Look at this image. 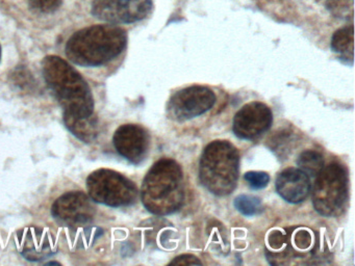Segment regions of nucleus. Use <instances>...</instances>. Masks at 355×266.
Returning a JSON list of instances; mask_svg holds the SVG:
<instances>
[{
    "label": "nucleus",
    "mask_w": 355,
    "mask_h": 266,
    "mask_svg": "<svg viewBox=\"0 0 355 266\" xmlns=\"http://www.w3.org/2000/svg\"><path fill=\"white\" fill-rule=\"evenodd\" d=\"M275 185L278 195L292 204L306 200L311 189L309 177L299 168H294L282 170L276 179Z\"/></svg>",
    "instance_id": "4468645a"
},
{
    "label": "nucleus",
    "mask_w": 355,
    "mask_h": 266,
    "mask_svg": "<svg viewBox=\"0 0 355 266\" xmlns=\"http://www.w3.org/2000/svg\"><path fill=\"white\" fill-rule=\"evenodd\" d=\"M16 243L21 255L31 261H39L55 253L53 237L40 228L31 227L20 231Z\"/></svg>",
    "instance_id": "ddd939ff"
},
{
    "label": "nucleus",
    "mask_w": 355,
    "mask_h": 266,
    "mask_svg": "<svg viewBox=\"0 0 355 266\" xmlns=\"http://www.w3.org/2000/svg\"><path fill=\"white\" fill-rule=\"evenodd\" d=\"M317 249L318 239L304 227L274 230L268 236L267 257L273 265L306 264Z\"/></svg>",
    "instance_id": "39448f33"
},
{
    "label": "nucleus",
    "mask_w": 355,
    "mask_h": 266,
    "mask_svg": "<svg viewBox=\"0 0 355 266\" xmlns=\"http://www.w3.org/2000/svg\"><path fill=\"white\" fill-rule=\"evenodd\" d=\"M234 207L245 216L261 213L263 210L261 200L249 195H241L234 200Z\"/></svg>",
    "instance_id": "a211bd4d"
},
{
    "label": "nucleus",
    "mask_w": 355,
    "mask_h": 266,
    "mask_svg": "<svg viewBox=\"0 0 355 266\" xmlns=\"http://www.w3.org/2000/svg\"><path fill=\"white\" fill-rule=\"evenodd\" d=\"M354 0H326V8L332 16L344 20H352Z\"/></svg>",
    "instance_id": "6ab92c4d"
},
{
    "label": "nucleus",
    "mask_w": 355,
    "mask_h": 266,
    "mask_svg": "<svg viewBox=\"0 0 355 266\" xmlns=\"http://www.w3.org/2000/svg\"><path fill=\"white\" fill-rule=\"evenodd\" d=\"M153 6V0H94L92 14L105 22L128 24L146 18Z\"/></svg>",
    "instance_id": "1a4fd4ad"
},
{
    "label": "nucleus",
    "mask_w": 355,
    "mask_h": 266,
    "mask_svg": "<svg viewBox=\"0 0 355 266\" xmlns=\"http://www.w3.org/2000/svg\"><path fill=\"white\" fill-rule=\"evenodd\" d=\"M354 28L353 25L338 29L334 33L331 39V48L334 52L340 54L343 58L353 60V50H354Z\"/></svg>",
    "instance_id": "dca6fc26"
},
{
    "label": "nucleus",
    "mask_w": 355,
    "mask_h": 266,
    "mask_svg": "<svg viewBox=\"0 0 355 266\" xmlns=\"http://www.w3.org/2000/svg\"><path fill=\"white\" fill-rule=\"evenodd\" d=\"M297 166L307 176L317 177L324 168L323 155L315 150H306L299 155Z\"/></svg>",
    "instance_id": "f3484780"
},
{
    "label": "nucleus",
    "mask_w": 355,
    "mask_h": 266,
    "mask_svg": "<svg viewBox=\"0 0 355 266\" xmlns=\"http://www.w3.org/2000/svg\"><path fill=\"white\" fill-rule=\"evenodd\" d=\"M113 141L116 151L132 163H141L146 157L149 148V135L139 125H122L116 130Z\"/></svg>",
    "instance_id": "f8f14e48"
},
{
    "label": "nucleus",
    "mask_w": 355,
    "mask_h": 266,
    "mask_svg": "<svg viewBox=\"0 0 355 266\" xmlns=\"http://www.w3.org/2000/svg\"><path fill=\"white\" fill-rule=\"evenodd\" d=\"M171 265H201V261L198 258L193 255H182L172 260Z\"/></svg>",
    "instance_id": "4be33fe9"
},
{
    "label": "nucleus",
    "mask_w": 355,
    "mask_h": 266,
    "mask_svg": "<svg viewBox=\"0 0 355 266\" xmlns=\"http://www.w3.org/2000/svg\"><path fill=\"white\" fill-rule=\"evenodd\" d=\"M95 206L92 199L82 191H70L60 197L51 208L55 220L64 226L78 228L94 220Z\"/></svg>",
    "instance_id": "9d476101"
},
{
    "label": "nucleus",
    "mask_w": 355,
    "mask_h": 266,
    "mask_svg": "<svg viewBox=\"0 0 355 266\" xmlns=\"http://www.w3.org/2000/svg\"><path fill=\"white\" fill-rule=\"evenodd\" d=\"M348 201V174L340 163H330L315 177L313 205L315 211L326 218L340 216Z\"/></svg>",
    "instance_id": "423d86ee"
},
{
    "label": "nucleus",
    "mask_w": 355,
    "mask_h": 266,
    "mask_svg": "<svg viewBox=\"0 0 355 266\" xmlns=\"http://www.w3.org/2000/svg\"><path fill=\"white\" fill-rule=\"evenodd\" d=\"M128 35L115 25H95L78 30L66 44V55L73 64L98 66L111 62L125 49Z\"/></svg>",
    "instance_id": "f257e3e1"
},
{
    "label": "nucleus",
    "mask_w": 355,
    "mask_h": 266,
    "mask_svg": "<svg viewBox=\"0 0 355 266\" xmlns=\"http://www.w3.org/2000/svg\"><path fill=\"white\" fill-rule=\"evenodd\" d=\"M87 188L93 202L110 207L132 205L138 197V188L132 181L109 168L93 172L87 179Z\"/></svg>",
    "instance_id": "0eeeda50"
},
{
    "label": "nucleus",
    "mask_w": 355,
    "mask_h": 266,
    "mask_svg": "<svg viewBox=\"0 0 355 266\" xmlns=\"http://www.w3.org/2000/svg\"><path fill=\"white\" fill-rule=\"evenodd\" d=\"M240 166L238 150L227 141H214L205 147L199 163V178L213 195L224 197L236 187Z\"/></svg>",
    "instance_id": "20e7f679"
},
{
    "label": "nucleus",
    "mask_w": 355,
    "mask_h": 266,
    "mask_svg": "<svg viewBox=\"0 0 355 266\" xmlns=\"http://www.w3.org/2000/svg\"><path fill=\"white\" fill-rule=\"evenodd\" d=\"M216 96L211 89L202 85H193L176 91L167 110L170 118L175 121H187L201 116L213 107Z\"/></svg>",
    "instance_id": "6e6552de"
},
{
    "label": "nucleus",
    "mask_w": 355,
    "mask_h": 266,
    "mask_svg": "<svg viewBox=\"0 0 355 266\" xmlns=\"http://www.w3.org/2000/svg\"><path fill=\"white\" fill-rule=\"evenodd\" d=\"M64 122L68 130L84 143H92L98 135V121L94 114L78 116L64 112Z\"/></svg>",
    "instance_id": "2eb2a0df"
},
{
    "label": "nucleus",
    "mask_w": 355,
    "mask_h": 266,
    "mask_svg": "<svg viewBox=\"0 0 355 266\" xmlns=\"http://www.w3.org/2000/svg\"><path fill=\"white\" fill-rule=\"evenodd\" d=\"M61 4L62 0H30L31 8L40 12H55Z\"/></svg>",
    "instance_id": "412c9836"
},
{
    "label": "nucleus",
    "mask_w": 355,
    "mask_h": 266,
    "mask_svg": "<svg viewBox=\"0 0 355 266\" xmlns=\"http://www.w3.org/2000/svg\"><path fill=\"white\" fill-rule=\"evenodd\" d=\"M0 58H1V48H0Z\"/></svg>",
    "instance_id": "5701e85b"
},
{
    "label": "nucleus",
    "mask_w": 355,
    "mask_h": 266,
    "mask_svg": "<svg viewBox=\"0 0 355 266\" xmlns=\"http://www.w3.org/2000/svg\"><path fill=\"white\" fill-rule=\"evenodd\" d=\"M272 122L273 114L266 104L250 102L236 112L232 129L239 139L250 141L269 130Z\"/></svg>",
    "instance_id": "9b49d317"
},
{
    "label": "nucleus",
    "mask_w": 355,
    "mask_h": 266,
    "mask_svg": "<svg viewBox=\"0 0 355 266\" xmlns=\"http://www.w3.org/2000/svg\"><path fill=\"white\" fill-rule=\"evenodd\" d=\"M43 75L65 114H94V98L90 87L65 60L57 55L46 56L43 62Z\"/></svg>",
    "instance_id": "7ed1b4c3"
},
{
    "label": "nucleus",
    "mask_w": 355,
    "mask_h": 266,
    "mask_svg": "<svg viewBox=\"0 0 355 266\" xmlns=\"http://www.w3.org/2000/svg\"><path fill=\"white\" fill-rule=\"evenodd\" d=\"M244 178L253 189L265 188L270 181L269 175L263 172H248L245 174Z\"/></svg>",
    "instance_id": "aec40b11"
},
{
    "label": "nucleus",
    "mask_w": 355,
    "mask_h": 266,
    "mask_svg": "<svg viewBox=\"0 0 355 266\" xmlns=\"http://www.w3.org/2000/svg\"><path fill=\"white\" fill-rule=\"evenodd\" d=\"M143 205L155 215L178 211L184 201V181L182 168L175 160L162 158L153 164L143 180Z\"/></svg>",
    "instance_id": "f03ea898"
}]
</instances>
